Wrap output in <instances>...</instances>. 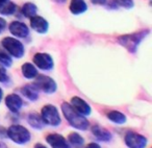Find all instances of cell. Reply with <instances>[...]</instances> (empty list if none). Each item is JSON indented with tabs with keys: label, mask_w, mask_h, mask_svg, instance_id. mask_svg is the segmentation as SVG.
Returning a JSON list of instances; mask_svg holds the SVG:
<instances>
[{
	"label": "cell",
	"mask_w": 152,
	"mask_h": 148,
	"mask_svg": "<svg viewBox=\"0 0 152 148\" xmlns=\"http://www.w3.org/2000/svg\"><path fill=\"white\" fill-rule=\"evenodd\" d=\"M61 111L64 113V116L70 123V125L80 130H85L89 127V121L85 118L81 114H79L77 111L73 108V106H70L67 102H64L61 106Z\"/></svg>",
	"instance_id": "6da1fadb"
},
{
	"label": "cell",
	"mask_w": 152,
	"mask_h": 148,
	"mask_svg": "<svg viewBox=\"0 0 152 148\" xmlns=\"http://www.w3.org/2000/svg\"><path fill=\"white\" fill-rule=\"evenodd\" d=\"M7 136L17 144H25L30 140V133L21 125H12L7 129Z\"/></svg>",
	"instance_id": "7a4b0ae2"
},
{
	"label": "cell",
	"mask_w": 152,
	"mask_h": 148,
	"mask_svg": "<svg viewBox=\"0 0 152 148\" xmlns=\"http://www.w3.org/2000/svg\"><path fill=\"white\" fill-rule=\"evenodd\" d=\"M1 44H2V46L4 47L13 56L18 57V59L23 56L24 47H23V45H22V43L19 42L18 40H16V39L7 37V38H4L2 40Z\"/></svg>",
	"instance_id": "3957f363"
},
{
	"label": "cell",
	"mask_w": 152,
	"mask_h": 148,
	"mask_svg": "<svg viewBox=\"0 0 152 148\" xmlns=\"http://www.w3.org/2000/svg\"><path fill=\"white\" fill-rule=\"evenodd\" d=\"M42 120L44 123L52 126L61 124V117L57 112V108L53 106H45L42 108Z\"/></svg>",
	"instance_id": "277c9868"
},
{
	"label": "cell",
	"mask_w": 152,
	"mask_h": 148,
	"mask_svg": "<svg viewBox=\"0 0 152 148\" xmlns=\"http://www.w3.org/2000/svg\"><path fill=\"white\" fill-rule=\"evenodd\" d=\"M34 86L38 90H42L45 93H54L56 90V84L52 78L45 75H39L34 81Z\"/></svg>",
	"instance_id": "5b68a950"
},
{
	"label": "cell",
	"mask_w": 152,
	"mask_h": 148,
	"mask_svg": "<svg viewBox=\"0 0 152 148\" xmlns=\"http://www.w3.org/2000/svg\"><path fill=\"white\" fill-rule=\"evenodd\" d=\"M125 143L129 148H145L147 145V139L142 135L129 131L125 136Z\"/></svg>",
	"instance_id": "8992f818"
},
{
	"label": "cell",
	"mask_w": 152,
	"mask_h": 148,
	"mask_svg": "<svg viewBox=\"0 0 152 148\" xmlns=\"http://www.w3.org/2000/svg\"><path fill=\"white\" fill-rule=\"evenodd\" d=\"M148 32L146 34H129V36H124L122 38H120V41L119 42L122 45H124L125 47H127V49H129L130 51H134L137 49V46L141 40L143 39V37H145Z\"/></svg>",
	"instance_id": "52a82bcc"
},
{
	"label": "cell",
	"mask_w": 152,
	"mask_h": 148,
	"mask_svg": "<svg viewBox=\"0 0 152 148\" xmlns=\"http://www.w3.org/2000/svg\"><path fill=\"white\" fill-rule=\"evenodd\" d=\"M34 63L43 70H50L53 67L52 57L47 53H37L34 56Z\"/></svg>",
	"instance_id": "ba28073f"
},
{
	"label": "cell",
	"mask_w": 152,
	"mask_h": 148,
	"mask_svg": "<svg viewBox=\"0 0 152 148\" xmlns=\"http://www.w3.org/2000/svg\"><path fill=\"white\" fill-rule=\"evenodd\" d=\"M10 32H12V34L18 37V38H25L29 34V29L28 27L22 22H12L10 25Z\"/></svg>",
	"instance_id": "9c48e42d"
},
{
	"label": "cell",
	"mask_w": 152,
	"mask_h": 148,
	"mask_svg": "<svg viewBox=\"0 0 152 148\" xmlns=\"http://www.w3.org/2000/svg\"><path fill=\"white\" fill-rule=\"evenodd\" d=\"M71 104L74 110L77 111V112L83 115V116H87V115L91 114V108H90V106L85 100L81 99V98L73 97L71 100Z\"/></svg>",
	"instance_id": "30bf717a"
},
{
	"label": "cell",
	"mask_w": 152,
	"mask_h": 148,
	"mask_svg": "<svg viewBox=\"0 0 152 148\" xmlns=\"http://www.w3.org/2000/svg\"><path fill=\"white\" fill-rule=\"evenodd\" d=\"M46 140L52 148H70L65 138L57 133H51V135L47 136Z\"/></svg>",
	"instance_id": "8fae6325"
},
{
	"label": "cell",
	"mask_w": 152,
	"mask_h": 148,
	"mask_svg": "<svg viewBox=\"0 0 152 148\" xmlns=\"http://www.w3.org/2000/svg\"><path fill=\"white\" fill-rule=\"evenodd\" d=\"M30 25L39 34H45L48 30V22L40 16H34L30 18Z\"/></svg>",
	"instance_id": "7c38bea8"
},
{
	"label": "cell",
	"mask_w": 152,
	"mask_h": 148,
	"mask_svg": "<svg viewBox=\"0 0 152 148\" xmlns=\"http://www.w3.org/2000/svg\"><path fill=\"white\" fill-rule=\"evenodd\" d=\"M5 104L10 108V111H12L13 113H17L21 108L23 102H22V99L18 95L11 94V95H9L5 98Z\"/></svg>",
	"instance_id": "4fadbf2b"
},
{
	"label": "cell",
	"mask_w": 152,
	"mask_h": 148,
	"mask_svg": "<svg viewBox=\"0 0 152 148\" xmlns=\"http://www.w3.org/2000/svg\"><path fill=\"white\" fill-rule=\"evenodd\" d=\"M92 133L100 141H110L112 139V133L107 129L103 128L99 125H94L92 128Z\"/></svg>",
	"instance_id": "5bb4252c"
},
{
	"label": "cell",
	"mask_w": 152,
	"mask_h": 148,
	"mask_svg": "<svg viewBox=\"0 0 152 148\" xmlns=\"http://www.w3.org/2000/svg\"><path fill=\"white\" fill-rule=\"evenodd\" d=\"M69 7L71 13H73L74 15H78L87 11L88 5L85 0H71Z\"/></svg>",
	"instance_id": "9a60e30c"
},
{
	"label": "cell",
	"mask_w": 152,
	"mask_h": 148,
	"mask_svg": "<svg viewBox=\"0 0 152 148\" xmlns=\"http://www.w3.org/2000/svg\"><path fill=\"white\" fill-rule=\"evenodd\" d=\"M21 92L25 97H27L29 100H37L39 97V94H38V89L36 88L34 85H27V86H24L23 88L21 89Z\"/></svg>",
	"instance_id": "2e32d148"
},
{
	"label": "cell",
	"mask_w": 152,
	"mask_h": 148,
	"mask_svg": "<svg viewBox=\"0 0 152 148\" xmlns=\"http://www.w3.org/2000/svg\"><path fill=\"white\" fill-rule=\"evenodd\" d=\"M22 73L26 78H34L38 75V71H37L36 67L29 63H25L22 66Z\"/></svg>",
	"instance_id": "e0dca14e"
},
{
	"label": "cell",
	"mask_w": 152,
	"mask_h": 148,
	"mask_svg": "<svg viewBox=\"0 0 152 148\" xmlns=\"http://www.w3.org/2000/svg\"><path fill=\"white\" fill-rule=\"evenodd\" d=\"M107 118L110 121L117 123V124H123L126 122V117L122 114V113L118 112V111H112L107 114Z\"/></svg>",
	"instance_id": "ac0fdd59"
},
{
	"label": "cell",
	"mask_w": 152,
	"mask_h": 148,
	"mask_svg": "<svg viewBox=\"0 0 152 148\" xmlns=\"http://www.w3.org/2000/svg\"><path fill=\"white\" fill-rule=\"evenodd\" d=\"M28 123H29L34 128H37V129H41L43 127V125H44V122H43L42 118H41L38 114H34V113H32V114H30L29 116H28Z\"/></svg>",
	"instance_id": "d6986e66"
},
{
	"label": "cell",
	"mask_w": 152,
	"mask_h": 148,
	"mask_svg": "<svg viewBox=\"0 0 152 148\" xmlns=\"http://www.w3.org/2000/svg\"><path fill=\"white\" fill-rule=\"evenodd\" d=\"M16 11V4L13 2L7 1L3 4L0 5V14L2 15H12Z\"/></svg>",
	"instance_id": "ffe728a7"
},
{
	"label": "cell",
	"mask_w": 152,
	"mask_h": 148,
	"mask_svg": "<svg viewBox=\"0 0 152 148\" xmlns=\"http://www.w3.org/2000/svg\"><path fill=\"white\" fill-rule=\"evenodd\" d=\"M22 13L25 17L31 18L36 16L37 14V7L34 3H25L22 7Z\"/></svg>",
	"instance_id": "44dd1931"
},
{
	"label": "cell",
	"mask_w": 152,
	"mask_h": 148,
	"mask_svg": "<svg viewBox=\"0 0 152 148\" xmlns=\"http://www.w3.org/2000/svg\"><path fill=\"white\" fill-rule=\"evenodd\" d=\"M68 140H69L70 144H72V145H74L75 147H81V146L83 145V139L81 136H79L78 133H72L69 135V138H68Z\"/></svg>",
	"instance_id": "7402d4cb"
},
{
	"label": "cell",
	"mask_w": 152,
	"mask_h": 148,
	"mask_svg": "<svg viewBox=\"0 0 152 148\" xmlns=\"http://www.w3.org/2000/svg\"><path fill=\"white\" fill-rule=\"evenodd\" d=\"M12 63H13V62H12L11 56L7 55V53L0 51V64H1V65L5 66V67H11Z\"/></svg>",
	"instance_id": "603a6c76"
},
{
	"label": "cell",
	"mask_w": 152,
	"mask_h": 148,
	"mask_svg": "<svg viewBox=\"0 0 152 148\" xmlns=\"http://www.w3.org/2000/svg\"><path fill=\"white\" fill-rule=\"evenodd\" d=\"M116 5H121V7H125V9H131L133 7V1L132 0H114Z\"/></svg>",
	"instance_id": "cb8c5ba5"
},
{
	"label": "cell",
	"mask_w": 152,
	"mask_h": 148,
	"mask_svg": "<svg viewBox=\"0 0 152 148\" xmlns=\"http://www.w3.org/2000/svg\"><path fill=\"white\" fill-rule=\"evenodd\" d=\"M9 81V76H7V71L2 67V65H0V81L1 83H7Z\"/></svg>",
	"instance_id": "d4e9b609"
},
{
	"label": "cell",
	"mask_w": 152,
	"mask_h": 148,
	"mask_svg": "<svg viewBox=\"0 0 152 148\" xmlns=\"http://www.w3.org/2000/svg\"><path fill=\"white\" fill-rule=\"evenodd\" d=\"M5 25H7V22H5V20L2 19V18H0V32L4 29Z\"/></svg>",
	"instance_id": "484cf974"
},
{
	"label": "cell",
	"mask_w": 152,
	"mask_h": 148,
	"mask_svg": "<svg viewBox=\"0 0 152 148\" xmlns=\"http://www.w3.org/2000/svg\"><path fill=\"white\" fill-rule=\"evenodd\" d=\"M91 2L94 3V4H104V3L106 2V0H91Z\"/></svg>",
	"instance_id": "4316f807"
},
{
	"label": "cell",
	"mask_w": 152,
	"mask_h": 148,
	"mask_svg": "<svg viewBox=\"0 0 152 148\" xmlns=\"http://www.w3.org/2000/svg\"><path fill=\"white\" fill-rule=\"evenodd\" d=\"M86 148H101V147L96 143H91V144H89Z\"/></svg>",
	"instance_id": "83f0119b"
},
{
	"label": "cell",
	"mask_w": 152,
	"mask_h": 148,
	"mask_svg": "<svg viewBox=\"0 0 152 148\" xmlns=\"http://www.w3.org/2000/svg\"><path fill=\"white\" fill-rule=\"evenodd\" d=\"M34 148H46L45 146H43L42 144H37L36 146H34Z\"/></svg>",
	"instance_id": "f1b7e54d"
},
{
	"label": "cell",
	"mask_w": 152,
	"mask_h": 148,
	"mask_svg": "<svg viewBox=\"0 0 152 148\" xmlns=\"http://www.w3.org/2000/svg\"><path fill=\"white\" fill-rule=\"evenodd\" d=\"M53 1H55V2H57V3H64V2H66L67 0H53Z\"/></svg>",
	"instance_id": "f546056e"
},
{
	"label": "cell",
	"mask_w": 152,
	"mask_h": 148,
	"mask_svg": "<svg viewBox=\"0 0 152 148\" xmlns=\"http://www.w3.org/2000/svg\"><path fill=\"white\" fill-rule=\"evenodd\" d=\"M2 95H3V92H2V90H1V88H0V101L2 99Z\"/></svg>",
	"instance_id": "4dcf8cb0"
},
{
	"label": "cell",
	"mask_w": 152,
	"mask_h": 148,
	"mask_svg": "<svg viewBox=\"0 0 152 148\" xmlns=\"http://www.w3.org/2000/svg\"><path fill=\"white\" fill-rule=\"evenodd\" d=\"M7 1H9V0H0V5L3 4L4 2H7Z\"/></svg>",
	"instance_id": "1f68e13d"
},
{
	"label": "cell",
	"mask_w": 152,
	"mask_h": 148,
	"mask_svg": "<svg viewBox=\"0 0 152 148\" xmlns=\"http://www.w3.org/2000/svg\"><path fill=\"white\" fill-rule=\"evenodd\" d=\"M0 148H7V146H5L3 143H0Z\"/></svg>",
	"instance_id": "d6a6232c"
}]
</instances>
